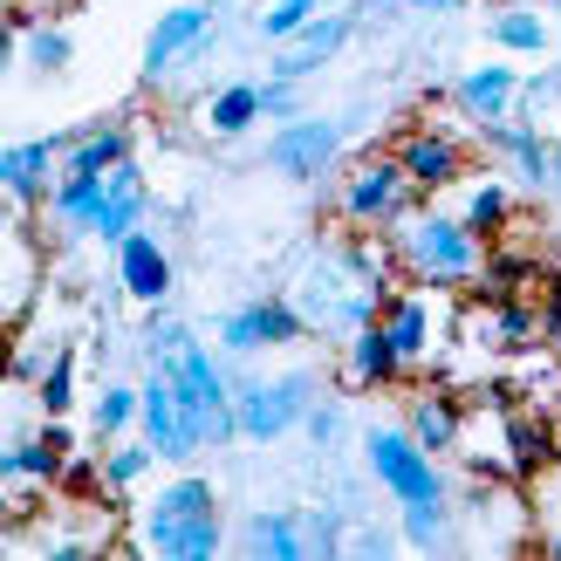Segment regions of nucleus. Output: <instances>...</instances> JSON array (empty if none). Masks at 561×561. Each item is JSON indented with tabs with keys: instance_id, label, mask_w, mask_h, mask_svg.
Listing matches in <instances>:
<instances>
[{
	"instance_id": "aec40b11",
	"label": "nucleus",
	"mask_w": 561,
	"mask_h": 561,
	"mask_svg": "<svg viewBox=\"0 0 561 561\" xmlns=\"http://www.w3.org/2000/svg\"><path fill=\"white\" fill-rule=\"evenodd\" d=\"M145 213H151V185H145V172L124 158L117 172H103V213H96V233H90V240L124 247L137 227H145Z\"/></svg>"
},
{
	"instance_id": "2f4dec72",
	"label": "nucleus",
	"mask_w": 561,
	"mask_h": 561,
	"mask_svg": "<svg viewBox=\"0 0 561 561\" xmlns=\"http://www.w3.org/2000/svg\"><path fill=\"white\" fill-rule=\"evenodd\" d=\"M322 8H308V0H261V14H254V35L267 42V48H280L288 35H301L308 21H316Z\"/></svg>"
},
{
	"instance_id": "ddd939ff",
	"label": "nucleus",
	"mask_w": 561,
	"mask_h": 561,
	"mask_svg": "<svg viewBox=\"0 0 561 561\" xmlns=\"http://www.w3.org/2000/svg\"><path fill=\"white\" fill-rule=\"evenodd\" d=\"M308 322H301V308L288 295H254V301H240L219 316V350L227 356H261V350H288L301 343Z\"/></svg>"
},
{
	"instance_id": "9b49d317",
	"label": "nucleus",
	"mask_w": 561,
	"mask_h": 561,
	"mask_svg": "<svg viewBox=\"0 0 561 561\" xmlns=\"http://www.w3.org/2000/svg\"><path fill=\"white\" fill-rule=\"evenodd\" d=\"M398 164L411 172L417 199H438V192L466 185V172H472L466 130H453V124H411V130L398 137Z\"/></svg>"
},
{
	"instance_id": "393cba45",
	"label": "nucleus",
	"mask_w": 561,
	"mask_h": 561,
	"mask_svg": "<svg viewBox=\"0 0 561 561\" xmlns=\"http://www.w3.org/2000/svg\"><path fill=\"white\" fill-rule=\"evenodd\" d=\"M206 137H219V145H240L254 124H267V103H261V82H227V90L206 96Z\"/></svg>"
},
{
	"instance_id": "39448f33",
	"label": "nucleus",
	"mask_w": 561,
	"mask_h": 561,
	"mask_svg": "<svg viewBox=\"0 0 561 561\" xmlns=\"http://www.w3.org/2000/svg\"><path fill=\"white\" fill-rule=\"evenodd\" d=\"M363 466L370 480L398 500V507H425V500H453L438 453L411 438V425H363Z\"/></svg>"
},
{
	"instance_id": "423d86ee",
	"label": "nucleus",
	"mask_w": 561,
	"mask_h": 561,
	"mask_svg": "<svg viewBox=\"0 0 561 561\" xmlns=\"http://www.w3.org/2000/svg\"><path fill=\"white\" fill-rule=\"evenodd\" d=\"M417 206V185L398 164V151H377V158H356L343 185H335V219L343 227H370V233H390L398 219Z\"/></svg>"
},
{
	"instance_id": "1a4fd4ad",
	"label": "nucleus",
	"mask_w": 561,
	"mask_h": 561,
	"mask_svg": "<svg viewBox=\"0 0 561 561\" xmlns=\"http://www.w3.org/2000/svg\"><path fill=\"white\" fill-rule=\"evenodd\" d=\"M151 370H172V383L185 390V404H192V417H199L206 445L240 438V417H233V377L219 370V356L199 343V335H192V343H185L172 363H151Z\"/></svg>"
},
{
	"instance_id": "6ab92c4d",
	"label": "nucleus",
	"mask_w": 561,
	"mask_h": 561,
	"mask_svg": "<svg viewBox=\"0 0 561 561\" xmlns=\"http://www.w3.org/2000/svg\"><path fill=\"white\" fill-rule=\"evenodd\" d=\"M117 288L137 301V308H164L172 301V254H164V240L137 227L124 247H117Z\"/></svg>"
},
{
	"instance_id": "f3484780",
	"label": "nucleus",
	"mask_w": 561,
	"mask_h": 561,
	"mask_svg": "<svg viewBox=\"0 0 561 561\" xmlns=\"http://www.w3.org/2000/svg\"><path fill=\"white\" fill-rule=\"evenodd\" d=\"M335 377H343V390H356V398H370V390H383V383L404 377V356L390 350L383 322H363L356 335L335 343Z\"/></svg>"
},
{
	"instance_id": "a211bd4d",
	"label": "nucleus",
	"mask_w": 561,
	"mask_h": 561,
	"mask_svg": "<svg viewBox=\"0 0 561 561\" xmlns=\"http://www.w3.org/2000/svg\"><path fill=\"white\" fill-rule=\"evenodd\" d=\"M520 69L514 62H480V69H466L459 82H453V103L466 110V124L480 130V124H500V117H514L520 110Z\"/></svg>"
},
{
	"instance_id": "cd10ccee",
	"label": "nucleus",
	"mask_w": 561,
	"mask_h": 561,
	"mask_svg": "<svg viewBox=\"0 0 561 561\" xmlns=\"http://www.w3.org/2000/svg\"><path fill=\"white\" fill-rule=\"evenodd\" d=\"M459 219H466V227L480 233V240H500V233L514 227V192H507V179H472Z\"/></svg>"
},
{
	"instance_id": "e433bc0d",
	"label": "nucleus",
	"mask_w": 561,
	"mask_h": 561,
	"mask_svg": "<svg viewBox=\"0 0 561 561\" xmlns=\"http://www.w3.org/2000/svg\"><path fill=\"white\" fill-rule=\"evenodd\" d=\"M398 541L383 535V527H343V554H390Z\"/></svg>"
},
{
	"instance_id": "f257e3e1",
	"label": "nucleus",
	"mask_w": 561,
	"mask_h": 561,
	"mask_svg": "<svg viewBox=\"0 0 561 561\" xmlns=\"http://www.w3.org/2000/svg\"><path fill=\"white\" fill-rule=\"evenodd\" d=\"M288 301L301 308L308 335H329V343H343V335H356L363 322L383 316L390 288H377V280L350 261L343 233H335V240H316V247L301 254V267H295V280H288Z\"/></svg>"
},
{
	"instance_id": "412c9836",
	"label": "nucleus",
	"mask_w": 561,
	"mask_h": 561,
	"mask_svg": "<svg viewBox=\"0 0 561 561\" xmlns=\"http://www.w3.org/2000/svg\"><path fill=\"white\" fill-rule=\"evenodd\" d=\"M383 335H390V350H398L404 356V370H417V363H432L438 356V343H432V295L425 288H417V280H411V288H398V295H390L383 301Z\"/></svg>"
},
{
	"instance_id": "c756f323",
	"label": "nucleus",
	"mask_w": 561,
	"mask_h": 561,
	"mask_svg": "<svg viewBox=\"0 0 561 561\" xmlns=\"http://www.w3.org/2000/svg\"><path fill=\"white\" fill-rule=\"evenodd\" d=\"M35 404H42V417H62V411L76 404V350H69V343H55L48 370L35 377Z\"/></svg>"
},
{
	"instance_id": "f03ea898",
	"label": "nucleus",
	"mask_w": 561,
	"mask_h": 561,
	"mask_svg": "<svg viewBox=\"0 0 561 561\" xmlns=\"http://www.w3.org/2000/svg\"><path fill=\"white\" fill-rule=\"evenodd\" d=\"M390 247H398V267L404 280H417V288H432V295H472L486 280V240L466 227L459 213H445L432 199H417L398 227H390Z\"/></svg>"
},
{
	"instance_id": "473e14b6",
	"label": "nucleus",
	"mask_w": 561,
	"mask_h": 561,
	"mask_svg": "<svg viewBox=\"0 0 561 561\" xmlns=\"http://www.w3.org/2000/svg\"><path fill=\"white\" fill-rule=\"evenodd\" d=\"M137 417H145V390H130V383H103V398H96V432H103V438H124Z\"/></svg>"
},
{
	"instance_id": "ea45409f",
	"label": "nucleus",
	"mask_w": 561,
	"mask_h": 561,
	"mask_svg": "<svg viewBox=\"0 0 561 561\" xmlns=\"http://www.w3.org/2000/svg\"><path fill=\"white\" fill-rule=\"evenodd\" d=\"M554 192H561V130H554Z\"/></svg>"
},
{
	"instance_id": "a19ab883",
	"label": "nucleus",
	"mask_w": 561,
	"mask_h": 561,
	"mask_svg": "<svg viewBox=\"0 0 561 561\" xmlns=\"http://www.w3.org/2000/svg\"><path fill=\"white\" fill-rule=\"evenodd\" d=\"M554 21H561V0H554Z\"/></svg>"
},
{
	"instance_id": "f704fd0d",
	"label": "nucleus",
	"mask_w": 561,
	"mask_h": 561,
	"mask_svg": "<svg viewBox=\"0 0 561 561\" xmlns=\"http://www.w3.org/2000/svg\"><path fill=\"white\" fill-rule=\"evenodd\" d=\"M261 103H267V124H288V117H301V82H280V76H267V82H261Z\"/></svg>"
},
{
	"instance_id": "6e6552de",
	"label": "nucleus",
	"mask_w": 561,
	"mask_h": 561,
	"mask_svg": "<svg viewBox=\"0 0 561 561\" xmlns=\"http://www.w3.org/2000/svg\"><path fill=\"white\" fill-rule=\"evenodd\" d=\"M459 343L472 356H535L541 350V301H527V295H472L459 308Z\"/></svg>"
},
{
	"instance_id": "2eb2a0df",
	"label": "nucleus",
	"mask_w": 561,
	"mask_h": 561,
	"mask_svg": "<svg viewBox=\"0 0 561 561\" xmlns=\"http://www.w3.org/2000/svg\"><path fill=\"white\" fill-rule=\"evenodd\" d=\"M62 158H69V130L8 145V151H0V185H8V199H14L21 213H27V206H48L55 179H62Z\"/></svg>"
},
{
	"instance_id": "a878e982",
	"label": "nucleus",
	"mask_w": 561,
	"mask_h": 561,
	"mask_svg": "<svg viewBox=\"0 0 561 561\" xmlns=\"http://www.w3.org/2000/svg\"><path fill=\"white\" fill-rule=\"evenodd\" d=\"M96 213H103V179H90V172H62V179H55L48 219H55L69 240H90V233H96Z\"/></svg>"
},
{
	"instance_id": "0eeeda50",
	"label": "nucleus",
	"mask_w": 561,
	"mask_h": 561,
	"mask_svg": "<svg viewBox=\"0 0 561 561\" xmlns=\"http://www.w3.org/2000/svg\"><path fill=\"white\" fill-rule=\"evenodd\" d=\"M322 398V377L316 370H280V377H240L233 383V417H240V438L247 445H274L301 432L308 404Z\"/></svg>"
},
{
	"instance_id": "bb28decb",
	"label": "nucleus",
	"mask_w": 561,
	"mask_h": 561,
	"mask_svg": "<svg viewBox=\"0 0 561 561\" xmlns=\"http://www.w3.org/2000/svg\"><path fill=\"white\" fill-rule=\"evenodd\" d=\"M398 514H404V541H411L417 554H445V548L466 541L453 500H425V507H398Z\"/></svg>"
},
{
	"instance_id": "58836bf2",
	"label": "nucleus",
	"mask_w": 561,
	"mask_h": 561,
	"mask_svg": "<svg viewBox=\"0 0 561 561\" xmlns=\"http://www.w3.org/2000/svg\"><path fill=\"white\" fill-rule=\"evenodd\" d=\"M404 8H417V14H432V8H459V0H404Z\"/></svg>"
},
{
	"instance_id": "7ed1b4c3",
	"label": "nucleus",
	"mask_w": 561,
	"mask_h": 561,
	"mask_svg": "<svg viewBox=\"0 0 561 561\" xmlns=\"http://www.w3.org/2000/svg\"><path fill=\"white\" fill-rule=\"evenodd\" d=\"M137 548L145 554H164V561H213L227 548V520H219V493L213 480L185 472L172 480L145 514H137Z\"/></svg>"
},
{
	"instance_id": "7c9ffc66",
	"label": "nucleus",
	"mask_w": 561,
	"mask_h": 561,
	"mask_svg": "<svg viewBox=\"0 0 561 561\" xmlns=\"http://www.w3.org/2000/svg\"><path fill=\"white\" fill-rule=\"evenodd\" d=\"M151 459H158V445H151V438H124V445H110V453H103V493H130V486L151 472Z\"/></svg>"
},
{
	"instance_id": "c85d7f7f",
	"label": "nucleus",
	"mask_w": 561,
	"mask_h": 561,
	"mask_svg": "<svg viewBox=\"0 0 561 561\" xmlns=\"http://www.w3.org/2000/svg\"><path fill=\"white\" fill-rule=\"evenodd\" d=\"M21 62H27V76H62V69L76 62L69 27H62V21H35V27H21Z\"/></svg>"
},
{
	"instance_id": "79ce46f5",
	"label": "nucleus",
	"mask_w": 561,
	"mask_h": 561,
	"mask_svg": "<svg viewBox=\"0 0 561 561\" xmlns=\"http://www.w3.org/2000/svg\"><path fill=\"white\" fill-rule=\"evenodd\" d=\"M308 8H322V0H308Z\"/></svg>"
},
{
	"instance_id": "c9c22d12",
	"label": "nucleus",
	"mask_w": 561,
	"mask_h": 561,
	"mask_svg": "<svg viewBox=\"0 0 561 561\" xmlns=\"http://www.w3.org/2000/svg\"><path fill=\"white\" fill-rule=\"evenodd\" d=\"M82 0H8V14H14V35L21 27H35V21H62V14H76Z\"/></svg>"
},
{
	"instance_id": "9d476101",
	"label": "nucleus",
	"mask_w": 561,
	"mask_h": 561,
	"mask_svg": "<svg viewBox=\"0 0 561 561\" xmlns=\"http://www.w3.org/2000/svg\"><path fill=\"white\" fill-rule=\"evenodd\" d=\"M261 158H267V172L295 179V185H322V179L335 172V158H343V124H335V117H316V110H301V117L274 124V137H267Z\"/></svg>"
},
{
	"instance_id": "5701e85b",
	"label": "nucleus",
	"mask_w": 561,
	"mask_h": 561,
	"mask_svg": "<svg viewBox=\"0 0 561 561\" xmlns=\"http://www.w3.org/2000/svg\"><path fill=\"white\" fill-rule=\"evenodd\" d=\"M486 42L500 55H554L561 48V21L541 14V0H507L486 14Z\"/></svg>"
},
{
	"instance_id": "dca6fc26",
	"label": "nucleus",
	"mask_w": 561,
	"mask_h": 561,
	"mask_svg": "<svg viewBox=\"0 0 561 561\" xmlns=\"http://www.w3.org/2000/svg\"><path fill=\"white\" fill-rule=\"evenodd\" d=\"M356 27H363V21H356V8H350V14H316V21L301 27V35H288V42L274 48L267 76H280V82H308L316 69H329L335 55L350 48V35H356Z\"/></svg>"
},
{
	"instance_id": "37998d69",
	"label": "nucleus",
	"mask_w": 561,
	"mask_h": 561,
	"mask_svg": "<svg viewBox=\"0 0 561 561\" xmlns=\"http://www.w3.org/2000/svg\"><path fill=\"white\" fill-rule=\"evenodd\" d=\"M493 8H507V0H493Z\"/></svg>"
},
{
	"instance_id": "b1692460",
	"label": "nucleus",
	"mask_w": 561,
	"mask_h": 561,
	"mask_svg": "<svg viewBox=\"0 0 561 561\" xmlns=\"http://www.w3.org/2000/svg\"><path fill=\"white\" fill-rule=\"evenodd\" d=\"M130 158V124L124 117H103V124H76L69 130V158H62V172H117V164Z\"/></svg>"
},
{
	"instance_id": "4c0bfd02",
	"label": "nucleus",
	"mask_w": 561,
	"mask_h": 561,
	"mask_svg": "<svg viewBox=\"0 0 561 561\" xmlns=\"http://www.w3.org/2000/svg\"><path fill=\"white\" fill-rule=\"evenodd\" d=\"M548 438H554V466H561V390H554V404H548Z\"/></svg>"
},
{
	"instance_id": "4be33fe9",
	"label": "nucleus",
	"mask_w": 561,
	"mask_h": 561,
	"mask_svg": "<svg viewBox=\"0 0 561 561\" xmlns=\"http://www.w3.org/2000/svg\"><path fill=\"white\" fill-rule=\"evenodd\" d=\"M466 398H453V390H438V383H425L417 398L404 404V425H411V438L425 445V453H438V459H453L459 453V438H466Z\"/></svg>"
},
{
	"instance_id": "72a5a7b5",
	"label": "nucleus",
	"mask_w": 561,
	"mask_h": 561,
	"mask_svg": "<svg viewBox=\"0 0 561 561\" xmlns=\"http://www.w3.org/2000/svg\"><path fill=\"white\" fill-rule=\"evenodd\" d=\"M301 432L316 438V453H335V445H343V398H316L301 417Z\"/></svg>"
},
{
	"instance_id": "20e7f679",
	"label": "nucleus",
	"mask_w": 561,
	"mask_h": 561,
	"mask_svg": "<svg viewBox=\"0 0 561 561\" xmlns=\"http://www.w3.org/2000/svg\"><path fill=\"white\" fill-rule=\"evenodd\" d=\"M247 561H329L343 554V514L329 507H254L240 520Z\"/></svg>"
},
{
	"instance_id": "4468645a",
	"label": "nucleus",
	"mask_w": 561,
	"mask_h": 561,
	"mask_svg": "<svg viewBox=\"0 0 561 561\" xmlns=\"http://www.w3.org/2000/svg\"><path fill=\"white\" fill-rule=\"evenodd\" d=\"M206 42H213V0H185V8L158 14V27L145 35V82L158 90L179 62H199Z\"/></svg>"
},
{
	"instance_id": "f8f14e48",
	"label": "nucleus",
	"mask_w": 561,
	"mask_h": 561,
	"mask_svg": "<svg viewBox=\"0 0 561 561\" xmlns=\"http://www.w3.org/2000/svg\"><path fill=\"white\" fill-rule=\"evenodd\" d=\"M137 432L158 445L164 466H185V459L206 453V432H199V417H192L185 390L172 383V370H151L145 377V417H137Z\"/></svg>"
}]
</instances>
